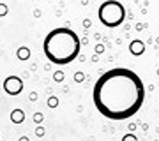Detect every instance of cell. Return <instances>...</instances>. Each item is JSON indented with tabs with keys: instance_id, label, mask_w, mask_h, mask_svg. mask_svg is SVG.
<instances>
[{
	"instance_id": "4",
	"label": "cell",
	"mask_w": 159,
	"mask_h": 141,
	"mask_svg": "<svg viewBox=\"0 0 159 141\" xmlns=\"http://www.w3.org/2000/svg\"><path fill=\"white\" fill-rule=\"evenodd\" d=\"M4 90L9 94V95H18V94H21L23 90V81L18 76H9L6 78L4 81Z\"/></svg>"
},
{
	"instance_id": "7",
	"label": "cell",
	"mask_w": 159,
	"mask_h": 141,
	"mask_svg": "<svg viewBox=\"0 0 159 141\" xmlns=\"http://www.w3.org/2000/svg\"><path fill=\"white\" fill-rule=\"evenodd\" d=\"M29 56H30L29 48H20V50H18V58H20V60H27Z\"/></svg>"
},
{
	"instance_id": "12",
	"label": "cell",
	"mask_w": 159,
	"mask_h": 141,
	"mask_svg": "<svg viewBox=\"0 0 159 141\" xmlns=\"http://www.w3.org/2000/svg\"><path fill=\"white\" fill-rule=\"evenodd\" d=\"M35 132H37V136H43V134H44V129H43V127H39Z\"/></svg>"
},
{
	"instance_id": "10",
	"label": "cell",
	"mask_w": 159,
	"mask_h": 141,
	"mask_svg": "<svg viewBox=\"0 0 159 141\" xmlns=\"http://www.w3.org/2000/svg\"><path fill=\"white\" fill-rule=\"evenodd\" d=\"M55 79H57V81H62V79H64V73H55Z\"/></svg>"
},
{
	"instance_id": "5",
	"label": "cell",
	"mask_w": 159,
	"mask_h": 141,
	"mask_svg": "<svg viewBox=\"0 0 159 141\" xmlns=\"http://www.w3.org/2000/svg\"><path fill=\"white\" fill-rule=\"evenodd\" d=\"M129 50H131V53L133 55H142L143 51H145V42H142V41H133L131 42V46H129Z\"/></svg>"
},
{
	"instance_id": "2",
	"label": "cell",
	"mask_w": 159,
	"mask_h": 141,
	"mask_svg": "<svg viewBox=\"0 0 159 141\" xmlns=\"http://www.w3.org/2000/svg\"><path fill=\"white\" fill-rule=\"evenodd\" d=\"M80 48H81V42H80L78 34L71 28L64 27L53 28L51 32H48L43 42L46 58L57 65L71 64L80 55Z\"/></svg>"
},
{
	"instance_id": "13",
	"label": "cell",
	"mask_w": 159,
	"mask_h": 141,
	"mask_svg": "<svg viewBox=\"0 0 159 141\" xmlns=\"http://www.w3.org/2000/svg\"><path fill=\"white\" fill-rule=\"evenodd\" d=\"M81 79H83V74L78 73V74H76V81H81Z\"/></svg>"
},
{
	"instance_id": "9",
	"label": "cell",
	"mask_w": 159,
	"mask_h": 141,
	"mask_svg": "<svg viewBox=\"0 0 159 141\" xmlns=\"http://www.w3.org/2000/svg\"><path fill=\"white\" fill-rule=\"evenodd\" d=\"M7 14V6L6 4H0V16H6Z\"/></svg>"
},
{
	"instance_id": "11",
	"label": "cell",
	"mask_w": 159,
	"mask_h": 141,
	"mask_svg": "<svg viewBox=\"0 0 159 141\" xmlns=\"http://www.w3.org/2000/svg\"><path fill=\"white\" fill-rule=\"evenodd\" d=\"M34 120H35V122H41V120H43V115H41V113H37V115L34 117Z\"/></svg>"
},
{
	"instance_id": "8",
	"label": "cell",
	"mask_w": 159,
	"mask_h": 141,
	"mask_svg": "<svg viewBox=\"0 0 159 141\" xmlns=\"http://www.w3.org/2000/svg\"><path fill=\"white\" fill-rule=\"evenodd\" d=\"M57 104H58L57 97H50V101H48V106H50V108H55Z\"/></svg>"
},
{
	"instance_id": "1",
	"label": "cell",
	"mask_w": 159,
	"mask_h": 141,
	"mask_svg": "<svg viewBox=\"0 0 159 141\" xmlns=\"http://www.w3.org/2000/svg\"><path fill=\"white\" fill-rule=\"evenodd\" d=\"M92 101L102 117L110 120H127L143 106L145 85L131 69H110L97 78Z\"/></svg>"
},
{
	"instance_id": "6",
	"label": "cell",
	"mask_w": 159,
	"mask_h": 141,
	"mask_svg": "<svg viewBox=\"0 0 159 141\" xmlns=\"http://www.w3.org/2000/svg\"><path fill=\"white\" fill-rule=\"evenodd\" d=\"M11 120L14 124H21L23 120H25V113H23L21 109H14V111L11 113Z\"/></svg>"
},
{
	"instance_id": "3",
	"label": "cell",
	"mask_w": 159,
	"mask_h": 141,
	"mask_svg": "<svg viewBox=\"0 0 159 141\" xmlns=\"http://www.w3.org/2000/svg\"><path fill=\"white\" fill-rule=\"evenodd\" d=\"M99 21L108 28L120 27L125 20V9L119 0H106L99 7Z\"/></svg>"
}]
</instances>
